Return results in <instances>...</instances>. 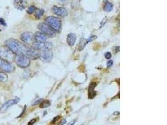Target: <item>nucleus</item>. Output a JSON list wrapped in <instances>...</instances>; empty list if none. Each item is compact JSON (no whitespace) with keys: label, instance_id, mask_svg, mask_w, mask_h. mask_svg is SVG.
Wrapping results in <instances>:
<instances>
[{"label":"nucleus","instance_id":"nucleus-23","mask_svg":"<svg viewBox=\"0 0 167 125\" xmlns=\"http://www.w3.org/2000/svg\"><path fill=\"white\" fill-rule=\"evenodd\" d=\"M113 64V60H109L108 62H107V64H106V66H107V68H110L111 67Z\"/></svg>","mask_w":167,"mask_h":125},{"label":"nucleus","instance_id":"nucleus-3","mask_svg":"<svg viewBox=\"0 0 167 125\" xmlns=\"http://www.w3.org/2000/svg\"><path fill=\"white\" fill-rule=\"evenodd\" d=\"M45 23L51 27L55 31H59L61 29L62 22L58 18L54 16H49L45 19Z\"/></svg>","mask_w":167,"mask_h":125},{"label":"nucleus","instance_id":"nucleus-14","mask_svg":"<svg viewBox=\"0 0 167 125\" xmlns=\"http://www.w3.org/2000/svg\"><path fill=\"white\" fill-rule=\"evenodd\" d=\"M76 40V35L74 33H70L68 34L67 38H66V41L69 46H74Z\"/></svg>","mask_w":167,"mask_h":125},{"label":"nucleus","instance_id":"nucleus-20","mask_svg":"<svg viewBox=\"0 0 167 125\" xmlns=\"http://www.w3.org/2000/svg\"><path fill=\"white\" fill-rule=\"evenodd\" d=\"M36 8L35 6H30L29 8H28V10H27V13H28V14H32V13H35V11L36 10Z\"/></svg>","mask_w":167,"mask_h":125},{"label":"nucleus","instance_id":"nucleus-21","mask_svg":"<svg viewBox=\"0 0 167 125\" xmlns=\"http://www.w3.org/2000/svg\"><path fill=\"white\" fill-rule=\"evenodd\" d=\"M96 95V92L94 91V90H93V91L89 92V98H90V99L93 98Z\"/></svg>","mask_w":167,"mask_h":125},{"label":"nucleus","instance_id":"nucleus-27","mask_svg":"<svg viewBox=\"0 0 167 125\" xmlns=\"http://www.w3.org/2000/svg\"><path fill=\"white\" fill-rule=\"evenodd\" d=\"M42 101V99L38 100V101H35V103H33V105H38V103H41V101Z\"/></svg>","mask_w":167,"mask_h":125},{"label":"nucleus","instance_id":"nucleus-10","mask_svg":"<svg viewBox=\"0 0 167 125\" xmlns=\"http://www.w3.org/2000/svg\"><path fill=\"white\" fill-rule=\"evenodd\" d=\"M39 58L44 61L49 62L53 58V53L50 50L39 51Z\"/></svg>","mask_w":167,"mask_h":125},{"label":"nucleus","instance_id":"nucleus-28","mask_svg":"<svg viewBox=\"0 0 167 125\" xmlns=\"http://www.w3.org/2000/svg\"><path fill=\"white\" fill-rule=\"evenodd\" d=\"M0 23L3 24V25H5V22H4V21L3 19H0Z\"/></svg>","mask_w":167,"mask_h":125},{"label":"nucleus","instance_id":"nucleus-4","mask_svg":"<svg viewBox=\"0 0 167 125\" xmlns=\"http://www.w3.org/2000/svg\"><path fill=\"white\" fill-rule=\"evenodd\" d=\"M16 65L22 68H28L30 65V59L25 55H16L15 58Z\"/></svg>","mask_w":167,"mask_h":125},{"label":"nucleus","instance_id":"nucleus-9","mask_svg":"<svg viewBox=\"0 0 167 125\" xmlns=\"http://www.w3.org/2000/svg\"><path fill=\"white\" fill-rule=\"evenodd\" d=\"M20 39L24 43H30L33 41L35 39L34 34H33L31 32H24L22 34Z\"/></svg>","mask_w":167,"mask_h":125},{"label":"nucleus","instance_id":"nucleus-22","mask_svg":"<svg viewBox=\"0 0 167 125\" xmlns=\"http://www.w3.org/2000/svg\"><path fill=\"white\" fill-rule=\"evenodd\" d=\"M111 53L110 52H106L105 54V57L106 58V59H108V60H110L111 59Z\"/></svg>","mask_w":167,"mask_h":125},{"label":"nucleus","instance_id":"nucleus-12","mask_svg":"<svg viewBox=\"0 0 167 125\" xmlns=\"http://www.w3.org/2000/svg\"><path fill=\"white\" fill-rule=\"evenodd\" d=\"M52 11L54 13L55 15L59 16H66L68 15V11L65 8H62V7H57L53 6L52 8Z\"/></svg>","mask_w":167,"mask_h":125},{"label":"nucleus","instance_id":"nucleus-6","mask_svg":"<svg viewBox=\"0 0 167 125\" xmlns=\"http://www.w3.org/2000/svg\"><path fill=\"white\" fill-rule=\"evenodd\" d=\"M38 27L40 31L46 34V36H49L50 37H53L55 36V31L46 23H40L39 24Z\"/></svg>","mask_w":167,"mask_h":125},{"label":"nucleus","instance_id":"nucleus-19","mask_svg":"<svg viewBox=\"0 0 167 125\" xmlns=\"http://www.w3.org/2000/svg\"><path fill=\"white\" fill-rule=\"evenodd\" d=\"M113 8V5L110 3H106L104 6V11L106 12H110Z\"/></svg>","mask_w":167,"mask_h":125},{"label":"nucleus","instance_id":"nucleus-5","mask_svg":"<svg viewBox=\"0 0 167 125\" xmlns=\"http://www.w3.org/2000/svg\"><path fill=\"white\" fill-rule=\"evenodd\" d=\"M15 70V66L11 62L0 58V71L4 73H13Z\"/></svg>","mask_w":167,"mask_h":125},{"label":"nucleus","instance_id":"nucleus-17","mask_svg":"<svg viewBox=\"0 0 167 125\" xmlns=\"http://www.w3.org/2000/svg\"><path fill=\"white\" fill-rule=\"evenodd\" d=\"M8 75L5 73L0 71V83H5L8 81Z\"/></svg>","mask_w":167,"mask_h":125},{"label":"nucleus","instance_id":"nucleus-29","mask_svg":"<svg viewBox=\"0 0 167 125\" xmlns=\"http://www.w3.org/2000/svg\"><path fill=\"white\" fill-rule=\"evenodd\" d=\"M75 121H76L75 120L73 121H71V122H70V123H69V124H68V125H73V124H75Z\"/></svg>","mask_w":167,"mask_h":125},{"label":"nucleus","instance_id":"nucleus-2","mask_svg":"<svg viewBox=\"0 0 167 125\" xmlns=\"http://www.w3.org/2000/svg\"><path fill=\"white\" fill-rule=\"evenodd\" d=\"M15 56L16 55L7 46H2L0 47V58L11 62L15 60Z\"/></svg>","mask_w":167,"mask_h":125},{"label":"nucleus","instance_id":"nucleus-16","mask_svg":"<svg viewBox=\"0 0 167 125\" xmlns=\"http://www.w3.org/2000/svg\"><path fill=\"white\" fill-rule=\"evenodd\" d=\"M51 105V103L49 100H42L40 103V105H39V107L41 108H48Z\"/></svg>","mask_w":167,"mask_h":125},{"label":"nucleus","instance_id":"nucleus-26","mask_svg":"<svg viewBox=\"0 0 167 125\" xmlns=\"http://www.w3.org/2000/svg\"><path fill=\"white\" fill-rule=\"evenodd\" d=\"M36 121V119H33L32 120H31V121L29 122V123H28V125H33V124H34L35 123Z\"/></svg>","mask_w":167,"mask_h":125},{"label":"nucleus","instance_id":"nucleus-30","mask_svg":"<svg viewBox=\"0 0 167 125\" xmlns=\"http://www.w3.org/2000/svg\"><path fill=\"white\" fill-rule=\"evenodd\" d=\"M59 1H60L61 2H65L67 1V0H59Z\"/></svg>","mask_w":167,"mask_h":125},{"label":"nucleus","instance_id":"nucleus-24","mask_svg":"<svg viewBox=\"0 0 167 125\" xmlns=\"http://www.w3.org/2000/svg\"><path fill=\"white\" fill-rule=\"evenodd\" d=\"M66 120L65 119H63L62 121H60L58 123V125H64L66 124Z\"/></svg>","mask_w":167,"mask_h":125},{"label":"nucleus","instance_id":"nucleus-18","mask_svg":"<svg viewBox=\"0 0 167 125\" xmlns=\"http://www.w3.org/2000/svg\"><path fill=\"white\" fill-rule=\"evenodd\" d=\"M35 18L38 19H40L42 18V16L44 14V10L42 9H36V10L35 11Z\"/></svg>","mask_w":167,"mask_h":125},{"label":"nucleus","instance_id":"nucleus-13","mask_svg":"<svg viewBox=\"0 0 167 125\" xmlns=\"http://www.w3.org/2000/svg\"><path fill=\"white\" fill-rule=\"evenodd\" d=\"M35 39L36 41L38 42H41V43H44L47 41L48 37L47 36L43 33L42 32H36L35 34Z\"/></svg>","mask_w":167,"mask_h":125},{"label":"nucleus","instance_id":"nucleus-15","mask_svg":"<svg viewBox=\"0 0 167 125\" xmlns=\"http://www.w3.org/2000/svg\"><path fill=\"white\" fill-rule=\"evenodd\" d=\"M15 6L19 10H23L26 6V2L23 0H16L15 1Z\"/></svg>","mask_w":167,"mask_h":125},{"label":"nucleus","instance_id":"nucleus-7","mask_svg":"<svg viewBox=\"0 0 167 125\" xmlns=\"http://www.w3.org/2000/svg\"><path fill=\"white\" fill-rule=\"evenodd\" d=\"M52 45L50 42H38V41H34L33 43V47L36 48V49L38 50L39 51H42V50H50L51 48Z\"/></svg>","mask_w":167,"mask_h":125},{"label":"nucleus","instance_id":"nucleus-25","mask_svg":"<svg viewBox=\"0 0 167 125\" xmlns=\"http://www.w3.org/2000/svg\"><path fill=\"white\" fill-rule=\"evenodd\" d=\"M60 118V116H56V117H55V118L53 119L52 121H51V124H54L59 118Z\"/></svg>","mask_w":167,"mask_h":125},{"label":"nucleus","instance_id":"nucleus-1","mask_svg":"<svg viewBox=\"0 0 167 125\" xmlns=\"http://www.w3.org/2000/svg\"><path fill=\"white\" fill-rule=\"evenodd\" d=\"M5 46L15 55H25L27 52L28 46L17 39H9L5 41Z\"/></svg>","mask_w":167,"mask_h":125},{"label":"nucleus","instance_id":"nucleus-11","mask_svg":"<svg viewBox=\"0 0 167 125\" xmlns=\"http://www.w3.org/2000/svg\"><path fill=\"white\" fill-rule=\"evenodd\" d=\"M19 101V98H16V99H13V100H11L8 101L6 103H5L4 105L1 106V108H0V113H3L4 112H5L6 110H7L10 106L16 105L17 104Z\"/></svg>","mask_w":167,"mask_h":125},{"label":"nucleus","instance_id":"nucleus-8","mask_svg":"<svg viewBox=\"0 0 167 125\" xmlns=\"http://www.w3.org/2000/svg\"><path fill=\"white\" fill-rule=\"evenodd\" d=\"M26 56L30 59H37L39 58V51L33 47H28Z\"/></svg>","mask_w":167,"mask_h":125}]
</instances>
